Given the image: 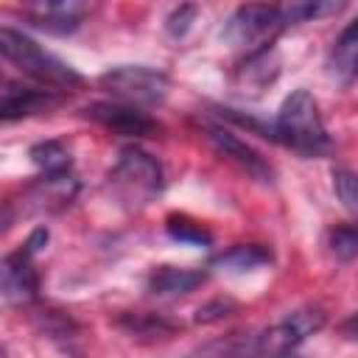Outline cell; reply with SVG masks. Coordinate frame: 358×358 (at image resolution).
<instances>
[{
	"label": "cell",
	"mask_w": 358,
	"mask_h": 358,
	"mask_svg": "<svg viewBox=\"0 0 358 358\" xmlns=\"http://www.w3.org/2000/svg\"><path fill=\"white\" fill-rule=\"evenodd\" d=\"M193 14H196V8H193V6H182L179 11H173V14L168 17V31H171L173 36H182V34L187 31V25H190L187 20H190Z\"/></svg>",
	"instance_id": "obj_22"
},
{
	"label": "cell",
	"mask_w": 358,
	"mask_h": 358,
	"mask_svg": "<svg viewBox=\"0 0 358 358\" xmlns=\"http://www.w3.org/2000/svg\"><path fill=\"white\" fill-rule=\"evenodd\" d=\"M0 53L20 73H25L28 78L39 81L48 90L62 92V90H73L81 84V76L67 62H62L59 56H53L50 50H45L42 45H36L34 39H28L25 34L14 28H0Z\"/></svg>",
	"instance_id": "obj_2"
},
{
	"label": "cell",
	"mask_w": 358,
	"mask_h": 358,
	"mask_svg": "<svg viewBox=\"0 0 358 358\" xmlns=\"http://www.w3.org/2000/svg\"><path fill=\"white\" fill-rule=\"evenodd\" d=\"M84 115L120 137H154L159 131V123L148 117L143 109L117 101H95L84 109Z\"/></svg>",
	"instance_id": "obj_7"
},
{
	"label": "cell",
	"mask_w": 358,
	"mask_h": 358,
	"mask_svg": "<svg viewBox=\"0 0 358 358\" xmlns=\"http://www.w3.org/2000/svg\"><path fill=\"white\" fill-rule=\"evenodd\" d=\"M87 14L84 3L76 0H36L25 6V17L31 25L48 31V34H73Z\"/></svg>",
	"instance_id": "obj_11"
},
{
	"label": "cell",
	"mask_w": 358,
	"mask_h": 358,
	"mask_svg": "<svg viewBox=\"0 0 358 358\" xmlns=\"http://www.w3.org/2000/svg\"><path fill=\"white\" fill-rule=\"evenodd\" d=\"M344 8V3H327V0H302V3H291V6H282V14H285V22L288 25H296V22H308V20H319V17H327V14H338Z\"/></svg>",
	"instance_id": "obj_18"
},
{
	"label": "cell",
	"mask_w": 358,
	"mask_h": 358,
	"mask_svg": "<svg viewBox=\"0 0 358 358\" xmlns=\"http://www.w3.org/2000/svg\"><path fill=\"white\" fill-rule=\"evenodd\" d=\"M31 159L45 171V173H67L70 171V154L64 151L62 143L48 140V143H36L31 148Z\"/></svg>",
	"instance_id": "obj_17"
},
{
	"label": "cell",
	"mask_w": 358,
	"mask_h": 358,
	"mask_svg": "<svg viewBox=\"0 0 358 358\" xmlns=\"http://www.w3.org/2000/svg\"><path fill=\"white\" fill-rule=\"evenodd\" d=\"M109 190L123 207L140 210L162 193V165L148 151L126 145L109 171Z\"/></svg>",
	"instance_id": "obj_3"
},
{
	"label": "cell",
	"mask_w": 358,
	"mask_h": 358,
	"mask_svg": "<svg viewBox=\"0 0 358 358\" xmlns=\"http://www.w3.org/2000/svg\"><path fill=\"white\" fill-rule=\"evenodd\" d=\"M277 73H280V59H277V50L268 45V48L252 50L246 56V62L235 73V81H238V87H243L249 92H260L266 84H271L277 78Z\"/></svg>",
	"instance_id": "obj_13"
},
{
	"label": "cell",
	"mask_w": 358,
	"mask_h": 358,
	"mask_svg": "<svg viewBox=\"0 0 358 358\" xmlns=\"http://www.w3.org/2000/svg\"><path fill=\"white\" fill-rule=\"evenodd\" d=\"M327 70L341 84H350L358 78V20H352L336 36L330 56H327Z\"/></svg>",
	"instance_id": "obj_12"
},
{
	"label": "cell",
	"mask_w": 358,
	"mask_h": 358,
	"mask_svg": "<svg viewBox=\"0 0 358 358\" xmlns=\"http://www.w3.org/2000/svg\"><path fill=\"white\" fill-rule=\"evenodd\" d=\"M324 324V313L316 308H299L294 313H288L282 322H277L271 330H266L263 336H257V347L260 355H271V358H288L294 355V350L319 327Z\"/></svg>",
	"instance_id": "obj_6"
},
{
	"label": "cell",
	"mask_w": 358,
	"mask_h": 358,
	"mask_svg": "<svg viewBox=\"0 0 358 358\" xmlns=\"http://www.w3.org/2000/svg\"><path fill=\"white\" fill-rule=\"evenodd\" d=\"M31 257L34 255L22 246V249L6 255V260H3L0 277H3V299L8 305H28V302L36 299L39 280H36Z\"/></svg>",
	"instance_id": "obj_9"
},
{
	"label": "cell",
	"mask_w": 358,
	"mask_h": 358,
	"mask_svg": "<svg viewBox=\"0 0 358 358\" xmlns=\"http://www.w3.org/2000/svg\"><path fill=\"white\" fill-rule=\"evenodd\" d=\"M274 143L302 154V157H322L330 151V134L319 115V103L308 90H294L277 109L271 123Z\"/></svg>",
	"instance_id": "obj_1"
},
{
	"label": "cell",
	"mask_w": 358,
	"mask_h": 358,
	"mask_svg": "<svg viewBox=\"0 0 358 358\" xmlns=\"http://www.w3.org/2000/svg\"><path fill=\"white\" fill-rule=\"evenodd\" d=\"M207 140L213 143V148H215L224 159L235 162L246 176H252V179H257V182H263V185H271V182H274V168L268 165V159L260 157L249 143H243V140L235 137L232 131H227V129H221V126H210V129H207Z\"/></svg>",
	"instance_id": "obj_8"
},
{
	"label": "cell",
	"mask_w": 358,
	"mask_h": 358,
	"mask_svg": "<svg viewBox=\"0 0 358 358\" xmlns=\"http://www.w3.org/2000/svg\"><path fill=\"white\" fill-rule=\"evenodd\" d=\"M347 338H355L358 341V313H350L344 322H341V327H338Z\"/></svg>",
	"instance_id": "obj_23"
},
{
	"label": "cell",
	"mask_w": 358,
	"mask_h": 358,
	"mask_svg": "<svg viewBox=\"0 0 358 358\" xmlns=\"http://www.w3.org/2000/svg\"><path fill=\"white\" fill-rule=\"evenodd\" d=\"M78 185L76 179L67 173H45L34 187H31V201L39 207V210H59L64 204L73 201Z\"/></svg>",
	"instance_id": "obj_14"
},
{
	"label": "cell",
	"mask_w": 358,
	"mask_h": 358,
	"mask_svg": "<svg viewBox=\"0 0 358 358\" xmlns=\"http://www.w3.org/2000/svg\"><path fill=\"white\" fill-rule=\"evenodd\" d=\"M98 84L103 90H109L120 103L129 106H157L165 101L168 95V76L157 67H145V64H120L106 70Z\"/></svg>",
	"instance_id": "obj_4"
},
{
	"label": "cell",
	"mask_w": 358,
	"mask_h": 358,
	"mask_svg": "<svg viewBox=\"0 0 358 358\" xmlns=\"http://www.w3.org/2000/svg\"><path fill=\"white\" fill-rule=\"evenodd\" d=\"M204 271L199 268H176V266H159L148 277V291L159 296H173V294H187L196 285L204 282Z\"/></svg>",
	"instance_id": "obj_15"
},
{
	"label": "cell",
	"mask_w": 358,
	"mask_h": 358,
	"mask_svg": "<svg viewBox=\"0 0 358 358\" xmlns=\"http://www.w3.org/2000/svg\"><path fill=\"white\" fill-rule=\"evenodd\" d=\"M333 190L338 196V201L358 215V173L352 171H344V168H336L333 171Z\"/></svg>",
	"instance_id": "obj_21"
},
{
	"label": "cell",
	"mask_w": 358,
	"mask_h": 358,
	"mask_svg": "<svg viewBox=\"0 0 358 358\" xmlns=\"http://www.w3.org/2000/svg\"><path fill=\"white\" fill-rule=\"evenodd\" d=\"M327 243L338 260H352L358 255V224H341V227L330 229Z\"/></svg>",
	"instance_id": "obj_20"
},
{
	"label": "cell",
	"mask_w": 358,
	"mask_h": 358,
	"mask_svg": "<svg viewBox=\"0 0 358 358\" xmlns=\"http://www.w3.org/2000/svg\"><path fill=\"white\" fill-rule=\"evenodd\" d=\"M168 235L173 238V241H182V243H193V246H207L210 243V232L201 227V224H196V221H190V218H185V215H171L168 218Z\"/></svg>",
	"instance_id": "obj_19"
},
{
	"label": "cell",
	"mask_w": 358,
	"mask_h": 358,
	"mask_svg": "<svg viewBox=\"0 0 358 358\" xmlns=\"http://www.w3.org/2000/svg\"><path fill=\"white\" fill-rule=\"evenodd\" d=\"M268 260H271V249H266L260 243H241V246H232L224 255H218L213 260V266H221L227 271H249Z\"/></svg>",
	"instance_id": "obj_16"
},
{
	"label": "cell",
	"mask_w": 358,
	"mask_h": 358,
	"mask_svg": "<svg viewBox=\"0 0 358 358\" xmlns=\"http://www.w3.org/2000/svg\"><path fill=\"white\" fill-rule=\"evenodd\" d=\"M288 28L285 22V14H282V6H257V3H249V6H238L227 25H224V39L235 48H246L249 53L252 50H260V48H268L271 39Z\"/></svg>",
	"instance_id": "obj_5"
},
{
	"label": "cell",
	"mask_w": 358,
	"mask_h": 358,
	"mask_svg": "<svg viewBox=\"0 0 358 358\" xmlns=\"http://www.w3.org/2000/svg\"><path fill=\"white\" fill-rule=\"evenodd\" d=\"M62 103V92L59 90H45V87H25V84H14L6 81L3 84V98H0V115L3 120H17V117H28L36 112H48L53 106Z\"/></svg>",
	"instance_id": "obj_10"
}]
</instances>
